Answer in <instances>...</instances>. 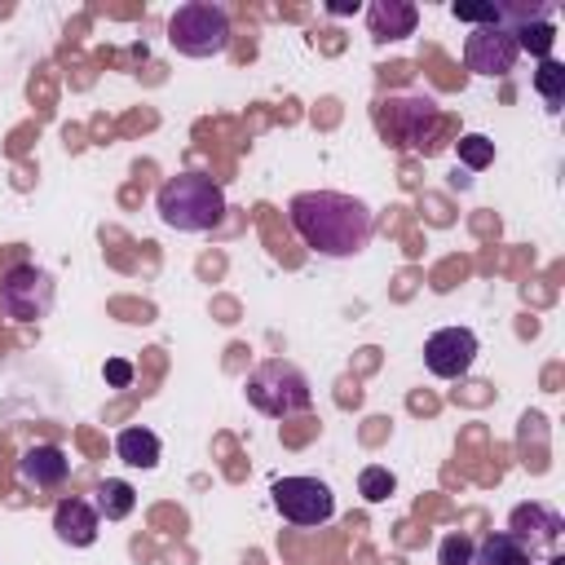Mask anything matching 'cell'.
<instances>
[{"label":"cell","instance_id":"cell-1","mask_svg":"<svg viewBox=\"0 0 565 565\" xmlns=\"http://www.w3.org/2000/svg\"><path fill=\"white\" fill-rule=\"evenodd\" d=\"M287 221L309 252L331 256V260L358 256L375 234L371 207L353 194H340V190H300L287 203Z\"/></svg>","mask_w":565,"mask_h":565},{"label":"cell","instance_id":"cell-2","mask_svg":"<svg viewBox=\"0 0 565 565\" xmlns=\"http://www.w3.org/2000/svg\"><path fill=\"white\" fill-rule=\"evenodd\" d=\"M154 207L163 216V225L181 230V234H203L212 225H221L225 216V190L207 177V172H177L159 185Z\"/></svg>","mask_w":565,"mask_h":565},{"label":"cell","instance_id":"cell-3","mask_svg":"<svg viewBox=\"0 0 565 565\" xmlns=\"http://www.w3.org/2000/svg\"><path fill=\"white\" fill-rule=\"evenodd\" d=\"M247 402H252L260 415H269V419H287V415L309 411L313 393H309V380H305V371H300L296 362H287V358H265V362H256L252 375H247Z\"/></svg>","mask_w":565,"mask_h":565},{"label":"cell","instance_id":"cell-4","mask_svg":"<svg viewBox=\"0 0 565 565\" xmlns=\"http://www.w3.org/2000/svg\"><path fill=\"white\" fill-rule=\"evenodd\" d=\"M168 44L185 57H216L230 49V13L212 0L177 4V13L168 18Z\"/></svg>","mask_w":565,"mask_h":565},{"label":"cell","instance_id":"cell-5","mask_svg":"<svg viewBox=\"0 0 565 565\" xmlns=\"http://www.w3.org/2000/svg\"><path fill=\"white\" fill-rule=\"evenodd\" d=\"M380 128L402 150H433L437 128H441V110L433 97H419V93L388 97V102H380Z\"/></svg>","mask_w":565,"mask_h":565},{"label":"cell","instance_id":"cell-6","mask_svg":"<svg viewBox=\"0 0 565 565\" xmlns=\"http://www.w3.org/2000/svg\"><path fill=\"white\" fill-rule=\"evenodd\" d=\"M53 300H57L53 274L40 269V265H13L0 278V309L13 322H40V318H49Z\"/></svg>","mask_w":565,"mask_h":565},{"label":"cell","instance_id":"cell-7","mask_svg":"<svg viewBox=\"0 0 565 565\" xmlns=\"http://www.w3.org/2000/svg\"><path fill=\"white\" fill-rule=\"evenodd\" d=\"M269 494H274L278 516L291 521V525L313 530V525H327V521L335 516V494H331V486L318 481V477H278V481L269 486Z\"/></svg>","mask_w":565,"mask_h":565},{"label":"cell","instance_id":"cell-8","mask_svg":"<svg viewBox=\"0 0 565 565\" xmlns=\"http://www.w3.org/2000/svg\"><path fill=\"white\" fill-rule=\"evenodd\" d=\"M516 40H512V31L508 26H499V22H490V26H472V35L463 40V66L472 71V75H490V79H499V75H508L512 66H516Z\"/></svg>","mask_w":565,"mask_h":565},{"label":"cell","instance_id":"cell-9","mask_svg":"<svg viewBox=\"0 0 565 565\" xmlns=\"http://www.w3.org/2000/svg\"><path fill=\"white\" fill-rule=\"evenodd\" d=\"M472 362H477V335L468 327H441L424 344V366L437 380H459V375H468Z\"/></svg>","mask_w":565,"mask_h":565},{"label":"cell","instance_id":"cell-10","mask_svg":"<svg viewBox=\"0 0 565 565\" xmlns=\"http://www.w3.org/2000/svg\"><path fill=\"white\" fill-rule=\"evenodd\" d=\"M561 530H565L561 512H552V508H543V503H521V508H512V516H508V534H512L530 556H534V552H556Z\"/></svg>","mask_w":565,"mask_h":565},{"label":"cell","instance_id":"cell-11","mask_svg":"<svg viewBox=\"0 0 565 565\" xmlns=\"http://www.w3.org/2000/svg\"><path fill=\"white\" fill-rule=\"evenodd\" d=\"M18 477H22V486H31V490H57V486L71 477V459H66L62 446H53V441H35V446L22 450V459H18Z\"/></svg>","mask_w":565,"mask_h":565},{"label":"cell","instance_id":"cell-12","mask_svg":"<svg viewBox=\"0 0 565 565\" xmlns=\"http://www.w3.org/2000/svg\"><path fill=\"white\" fill-rule=\"evenodd\" d=\"M53 530H57V539L71 543V547H93V543H97V530H102V516H97V508H93L88 499L66 494V499H57V508H53Z\"/></svg>","mask_w":565,"mask_h":565},{"label":"cell","instance_id":"cell-13","mask_svg":"<svg viewBox=\"0 0 565 565\" xmlns=\"http://www.w3.org/2000/svg\"><path fill=\"white\" fill-rule=\"evenodd\" d=\"M415 22H419V9H415L411 0H371V4H366V26H371V35H375L380 44L406 40V35L415 31Z\"/></svg>","mask_w":565,"mask_h":565},{"label":"cell","instance_id":"cell-14","mask_svg":"<svg viewBox=\"0 0 565 565\" xmlns=\"http://www.w3.org/2000/svg\"><path fill=\"white\" fill-rule=\"evenodd\" d=\"M115 455H119L128 468H154V463H159V437H154L150 428L132 424V428H124V433L115 437Z\"/></svg>","mask_w":565,"mask_h":565},{"label":"cell","instance_id":"cell-15","mask_svg":"<svg viewBox=\"0 0 565 565\" xmlns=\"http://www.w3.org/2000/svg\"><path fill=\"white\" fill-rule=\"evenodd\" d=\"M472 561H477V565H534V556H530L508 530L481 539V543L472 547Z\"/></svg>","mask_w":565,"mask_h":565},{"label":"cell","instance_id":"cell-16","mask_svg":"<svg viewBox=\"0 0 565 565\" xmlns=\"http://www.w3.org/2000/svg\"><path fill=\"white\" fill-rule=\"evenodd\" d=\"M93 494H97L93 508H97V516H106V521H124V516L137 508V490H132L128 481H119V477H106Z\"/></svg>","mask_w":565,"mask_h":565},{"label":"cell","instance_id":"cell-17","mask_svg":"<svg viewBox=\"0 0 565 565\" xmlns=\"http://www.w3.org/2000/svg\"><path fill=\"white\" fill-rule=\"evenodd\" d=\"M512 40H516V53H534V57L543 62V57H552L556 26H552V22H525V26L512 31Z\"/></svg>","mask_w":565,"mask_h":565},{"label":"cell","instance_id":"cell-18","mask_svg":"<svg viewBox=\"0 0 565 565\" xmlns=\"http://www.w3.org/2000/svg\"><path fill=\"white\" fill-rule=\"evenodd\" d=\"M534 88L543 93L547 110H561V102H565V66L556 57H543L539 71H534Z\"/></svg>","mask_w":565,"mask_h":565},{"label":"cell","instance_id":"cell-19","mask_svg":"<svg viewBox=\"0 0 565 565\" xmlns=\"http://www.w3.org/2000/svg\"><path fill=\"white\" fill-rule=\"evenodd\" d=\"M455 154H459V163H463V168L481 172V168H490V163H494V141H490V137H481V132H463V137L455 141Z\"/></svg>","mask_w":565,"mask_h":565},{"label":"cell","instance_id":"cell-20","mask_svg":"<svg viewBox=\"0 0 565 565\" xmlns=\"http://www.w3.org/2000/svg\"><path fill=\"white\" fill-rule=\"evenodd\" d=\"M358 490H362V499H366V503H384V499L397 490V477H393L388 468L371 463V468H362V477H358Z\"/></svg>","mask_w":565,"mask_h":565},{"label":"cell","instance_id":"cell-21","mask_svg":"<svg viewBox=\"0 0 565 565\" xmlns=\"http://www.w3.org/2000/svg\"><path fill=\"white\" fill-rule=\"evenodd\" d=\"M472 539L468 534H446L441 547H437V565H468L472 561Z\"/></svg>","mask_w":565,"mask_h":565},{"label":"cell","instance_id":"cell-22","mask_svg":"<svg viewBox=\"0 0 565 565\" xmlns=\"http://www.w3.org/2000/svg\"><path fill=\"white\" fill-rule=\"evenodd\" d=\"M450 13H455L459 22H472V26H490V22H499L494 4H455Z\"/></svg>","mask_w":565,"mask_h":565},{"label":"cell","instance_id":"cell-23","mask_svg":"<svg viewBox=\"0 0 565 565\" xmlns=\"http://www.w3.org/2000/svg\"><path fill=\"white\" fill-rule=\"evenodd\" d=\"M106 384H110V388H128V384H132V362L110 358V362H106Z\"/></svg>","mask_w":565,"mask_h":565},{"label":"cell","instance_id":"cell-24","mask_svg":"<svg viewBox=\"0 0 565 565\" xmlns=\"http://www.w3.org/2000/svg\"><path fill=\"white\" fill-rule=\"evenodd\" d=\"M547 565H565V556L561 552H547Z\"/></svg>","mask_w":565,"mask_h":565},{"label":"cell","instance_id":"cell-25","mask_svg":"<svg viewBox=\"0 0 565 565\" xmlns=\"http://www.w3.org/2000/svg\"><path fill=\"white\" fill-rule=\"evenodd\" d=\"M468 565H477V561H468Z\"/></svg>","mask_w":565,"mask_h":565}]
</instances>
